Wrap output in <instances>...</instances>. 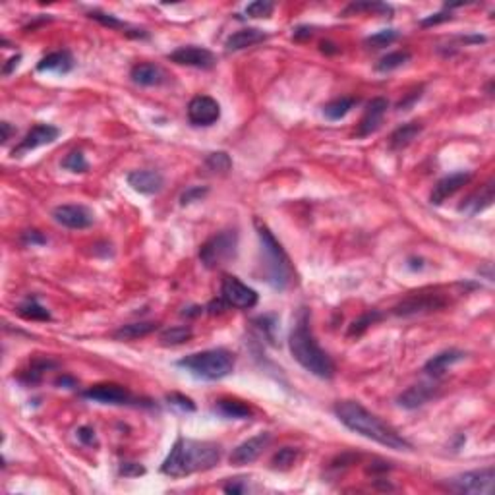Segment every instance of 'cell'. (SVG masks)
<instances>
[{
	"label": "cell",
	"mask_w": 495,
	"mask_h": 495,
	"mask_svg": "<svg viewBox=\"0 0 495 495\" xmlns=\"http://www.w3.org/2000/svg\"><path fill=\"white\" fill-rule=\"evenodd\" d=\"M191 337H194V329H191L190 325H174V327L161 331L159 340H161V345H165V347H178V345L188 343Z\"/></svg>",
	"instance_id": "29"
},
{
	"label": "cell",
	"mask_w": 495,
	"mask_h": 495,
	"mask_svg": "<svg viewBox=\"0 0 495 495\" xmlns=\"http://www.w3.org/2000/svg\"><path fill=\"white\" fill-rule=\"evenodd\" d=\"M58 136H61V130L56 126H52V124H37V126H33L31 130L27 132L16 148L12 149V157H22L27 151L49 146Z\"/></svg>",
	"instance_id": "14"
},
{
	"label": "cell",
	"mask_w": 495,
	"mask_h": 495,
	"mask_svg": "<svg viewBox=\"0 0 495 495\" xmlns=\"http://www.w3.org/2000/svg\"><path fill=\"white\" fill-rule=\"evenodd\" d=\"M166 400H168V404H173V407L184 410V412H196V404H194V400H191L190 397H184V395H180V393H171V395H166Z\"/></svg>",
	"instance_id": "42"
},
{
	"label": "cell",
	"mask_w": 495,
	"mask_h": 495,
	"mask_svg": "<svg viewBox=\"0 0 495 495\" xmlns=\"http://www.w3.org/2000/svg\"><path fill=\"white\" fill-rule=\"evenodd\" d=\"M410 61V52L409 51H395L385 54L379 58V62L375 64V70L377 72H393V70L400 68L404 66L407 62Z\"/></svg>",
	"instance_id": "32"
},
{
	"label": "cell",
	"mask_w": 495,
	"mask_h": 495,
	"mask_svg": "<svg viewBox=\"0 0 495 495\" xmlns=\"http://www.w3.org/2000/svg\"><path fill=\"white\" fill-rule=\"evenodd\" d=\"M333 412L343 426H347L350 432L362 435L366 439H372L375 443L395 451H412V443L409 439H404L391 424H387L356 400H339L335 402Z\"/></svg>",
	"instance_id": "1"
},
{
	"label": "cell",
	"mask_w": 495,
	"mask_h": 495,
	"mask_svg": "<svg viewBox=\"0 0 495 495\" xmlns=\"http://www.w3.org/2000/svg\"><path fill=\"white\" fill-rule=\"evenodd\" d=\"M221 118V104L209 95L194 97L188 104V120L191 126H213Z\"/></svg>",
	"instance_id": "11"
},
{
	"label": "cell",
	"mask_w": 495,
	"mask_h": 495,
	"mask_svg": "<svg viewBox=\"0 0 495 495\" xmlns=\"http://www.w3.org/2000/svg\"><path fill=\"white\" fill-rule=\"evenodd\" d=\"M78 439L84 445H87V447H93V445H97L95 430H93V427H89V426H81L78 430Z\"/></svg>",
	"instance_id": "44"
},
{
	"label": "cell",
	"mask_w": 495,
	"mask_h": 495,
	"mask_svg": "<svg viewBox=\"0 0 495 495\" xmlns=\"http://www.w3.org/2000/svg\"><path fill=\"white\" fill-rule=\"evenodd\" d=\"M51 368H56V362H52V360H35L33 364H31V368L27 370L26 374L22 375V379L27 383H37L41 382V377H43V374L47 372V370H51Z\"/></svg>",
	"instance_id": "36"
},
{
	"label": "cell",
	"mask_w": 495,
	"mask_h": 495,
	"mask_svg": "<svg viewBox=\"0 0 495 495\" xmlns=\"http://www.w3.org/2000/svg\"><path fill=\"white\" fill-rule=\"evenodd\" d=\"M382 317H383L382 312H377V310L366 312L364 315L358 317L356 322H352L350 329H348V337H360V335H364L366 331L370 329V325H374L375 322H379Z\"/></svg>",
	"instance_id": "35"
},
{
	"label": "cell",
	"mask_w": 495,
	"mask_h": 495,
	"mask_svg": "<svg viewBox=\"0 0 495 495\" xmlns=\"http://www.w3.org/2000/svg\"><path fill=\"white\" fill-rule=\"evenodd\" d=\"M263 41H267V33L265 31H261L258 27H244V29H238V31H235L226 39L225 47L226 51L236 52L244 51L248 47H253V45L263 43Z\"/></svg>",
	"instance_id": "23"
},
{
	"label": "cell",
	"mask_w": 495,
	"mask_h": 495,
	"mask_svg": "<svg viewBox=\"0 0 495 495\" xmlns=\"http://www.w3.org/2000/svg\"><path fill=\"white\" fill-rule=\"evenodd\" d=\"M128 184L132 188L139 194H146V196H153L159 194L165 186V178L163 174L157 173V171H132L128 174Z\"/></svg>",
	"instance_id": "19"
},
{
	"label": "cell",
	"mask_w": 495,
	"mask_h": 495,
	"mask_svg": "<svg viewBox=\"0 0 495 495\" xmlns=\"http://www.w3.org/2000/svg\"><path fill=\"white\" fill-rule=\"evenodd\" d=\"M221 298L225 300L228 308L238 310H252L258 304L260 296L252 287L244 285L242 281L235 275H225L221 281Z\"/></svg>",
	"instance_id": "8"
},
{
	"label": "cell",
	"mask_w": 495,
	"mask_h": 495,
	"mask_svg": "<svg viewBox=\"0 0 495 495\" xmlns=\"http://www.w3.org/2000/svg\"><path fill=\"white\" fill-rule=\"evenodd\" d=\"M157 329H159V323L155 322L128 323V325H120L118 329L114 331L113 337L116 340H136L141 339V337H148Z\"/></svg>",
	"instance_id": "26"
},
{
	"label": "cell",
	"mask_w": 495,
	"mask_h": 495,
	"mask_svg": "<svg viewBox=\"0 0 495 495\" xmlns=\"http://www.w3.org/2000/svg\"><path fill=\"white\" fill-rule=\"evenodd\" d=\"M226 494H244L246 492V486L244 484H228L225 486Z\"/></svg>",
	"instance_id": "52"
},
{
	"label": "cell",
	"mask_w": 495,
	"mask_h": 495,
	"mask_svg": "<svg viewBox=\"0 0 495 495\" xmlns=\"http://www.w3.org/2000/svg\"><path fill=\"white\" fill-rule=\"evenodd\" d=\"M54 383H56L58 387H64V389H74V387L78 385V383H76V379H74V377H70V375H61V377H58V379H56Z\"/></svg>",
	"instance_id": "50"
},
{
	"label": "cell",
	"mask_w": 495,
	"mask_h": 495,
	"mask_svg": "<svg viewBox=\"0 0 495 495\" xmlns=\"http://www.w3.org/2000/svg\"><path fill=\"white\" fill-rule=\"evenodd\" d=\"M207 194H209L207 186H190V188L180 196V203H182V205H190V203H196V201L203 200Z\"/></svg>",
	"instance_id": "41"
},
{
	"label": "cell",
	"mask_w": 495,
	"mask_h": 495,
	"mask_svg": "<svg viewBox=\"0 0 495 495\" xmlns=\"http://www.w3.org/2000/svg\"><path fill=\"white\" fill-rule=\"evenodd\" d=\"M0 128H2V143H6V141L10 139V136L14 134V130H12V126H10L8 122H2Z\"/></svg>",
	"instance_id": "51"
},
{
	"label": "cell",
	"mask_w": 495,
	"mask_h": 495,
	"mask_svg": "<svg viewBox=\"0 0 495 495\" xmlns=\"http://www.w3.org/2000/svg\"><path fill=\"white\" fill-rule=\"evenodd\" d=\"M464 356H466V354H464L462 350H457V348L443 350V352H439V354H435V356H432L430 360H427L426 364H424V372H426L430 377L439 379V377H441L451 366H455L457 362L464 360Z\"/></svg>",
	"instance_id": "21"
},
{
	"label": "cell",
	"mask_w": 495,
	"mask_h": 495,
	"mask_svg": "<svg viewBox=\"0 0 495 495\" xmlns=\"http://www.w3.org/2000/svg\"><path fill=\"white\" fill-rule=\"evenodd\" d=\"M89 17L99 22L101 26L111 27V29H128V24H124L122 19H118L113 14H104V12H99V10H91L89 12Z\"/></svg>",
	"instance_id": "39"
},
{
	"label": "cell",
	"mask_w": 495,
	"mask_h": 495,
	"mask_svg": "<svg viewBox=\"0 0 495 495\" xmlns=\"http://www.w3.org/2000/svg\"><path fill=\"white\" fill-rule=\"evenodd\" d=\"M449 19H453L451 12H439V14H434V16L422 19V22H420V26H424V27L437 26V24H443V22H449Z\"/></svg>",
	"instance_id": "45"
},
{
	"label": "cell",
	"mask_w": 495,
	"mask_h": 495,
	"mask_svg": "<svg viewBox=\"0 0 495 495\" xmlns=\"http://www.w3.org/2000/svg\"><path fill=\"white\" fill-rule=\"evenodd\" d=\"M273 10H275V4L269 0H256L246 6V14L248 17H269Z\"/></svg>",
	"instance_id": "40"
},
{
	"label": "cell",
	"mask_w": 495,
	"mask_h": 495,
	"mask_svg": "<svg viewBox=\"0 0 495 495\" xmlns=\"http://www.w3.org/2000/svg\"><path fill=\"white\" fill-rule=\"evenodd\" d=\"M205 168L213 174H226L233 168V161L225 151H215V153H209L205 159Z\"/></svg>",
	"instance_id": "34"
},
{
	"label": "cell",
	"mask_w": 495,
	"mask_h": 495,
	"mask_svg": "<svg viewBox=\"0 0 495 495\" xmlns=\"http://www.w3.org/2000/svg\"><path fill=\"white\" fill-rule=\"evenodd\" d=\"M322 52H329V54H335V52H339V49H337V47H335L333 43H329V41H327V43H322Z\"/></svg>",
	"instance_id": "53"
},
{
	"label": "cell",
	"mask_w": 495,
	"mask_h": 495,
	"mask_svg": "<svg viewBox=\"0 0 495 495\" xmlns=\"http://www.w3.org/2000/svg\"><path fill=\"white\" fill-rule=\"evenodd\" d=\"M17 313L26 320H31V322H47L51 320V313L49 310H45L43 306L37 302V298H27L26 302L17 306Z\"/></svg>",
	"instance_id": "31"
},
{
	"label": "cell",
	"mask_w": 495,
	"mask_h": 495,
	"mask_svg": "<svg viewBox=\"0 0 495 495\" xmlns=\"http://www.w3.org/2000/svg\"><path fill=\"white\" fill-rule=\"evenodd\" d=\"M52 219L58 225L66 226V228H74V230H81V228L93 225L91 209H87L86 205H78V203H66V205L54 207L52 209Z\"/></svg>",
	"instance_id": "13"
},
{
	"label": "cell",
	"mask_w": 495,
	"mask_h": 495,
	"mask_svg": "<svg viewBox=\"0 0 495 495\" xmlns=\"http://www.w3.org/2000/svg\"><path fill=\"white\" fill-rule=\"evenodd\" d=\"M437 393H439V385H437L434 379V382H424L418 383V385H412L407 391L400 393L397 400H399V404L402 409L414 410L424 407V404L430 402L432 399H435Z\"/></svg>",
	"instance_id": "17"
},
{
	"label": "cell",
	"mask_w": 495,
	"mask_h": 495,
	"mask_svg": "<svg viewBox=\"0 0 495 495\" xmlns=\"http://www.w3.org/2000/svg\"><path fill=\"white\" fill-rule=\"evenodd\" d=\"M84 397L87 400L93 402H101V404H111V407H124V404H132L134 402V395H132L124 385L118 383H97L91 385L84 391Z\"/></svg>",
	"instance_id": "9"
},
{
	"label": "cell",
	"mask_w": 495,
	"mask_h": 495,
	"mask_svg": "<svg viewBox=\"0 0 495 495\" xmlns=\"http://www.w3.org/2000/svg\"><path fill=\"white\" fill-rule=\"evenodd\" d=\"M168 61L180 66H191V68L200 70H211L217 64L215 54L205 49V47H196V45H188V47H178L176 51H173L168 56Z\"/></svg>",
	"instance_id": "10"
},
{
	"label": "cell",
	"mask_w": 495,
	"mask_h": 495,
	"mask_svg": "<svg viewBox=\"0 0 495 495\" xmlns=\"http://www.w3.org/2000/svg\"><path fill=\"white\" fill-rule=\"evenodd\" d=\"M298 457H300V451H298L296 447H283V449H278V451L273 455L271 466L275 470L292 469L294 462L298 461Z\"/></svg>",
	"instance_id": "33"
},
{
	"label": "cell",
	"mask_w": 495,
	"mask_h": 495,
	"mask_svg": "<svg viewBox=\"0 0 495 495\" xmlns=\"http://www.w3.org/2000/svg\"><path fill=\"white\" fill-rule=\"evenodd\" d=\"M492 203H494V180L489 178L484 186H480V190L470 194L469 198L462 201L459 211L466 215H478L487 207H492Z\"/></svg>",
	"instance_id": "20"
},
{
	"label": "cell",
	"mask_w": 495,
	"mask_h": 495,
	"mask_svg": "<svg viewBox=\"0 0 495 495\" xmlns=\"http://www.w3.org/2000/svg\"><path fill=\"white\" fill-rule=\"evenodd\" d=\"M271 441H273V435L267 434V432H265V434L253 435V437L246 439L244 443H240L238 447H235V449H233V453H230V459H228V461H230V464H235V466H244V464H250V462L256 461L261 453L269 447Z\"/></svg>",
	"instance_id": "15"
},
{
	"label": "cell",
	"mask_w": 495,
	"mask_h": 495,
	"mask_svg": "<svg viewBox=\"0 0 495 495\" xmlns=\"http://www.w3.org/2000/svg\"><path fill=\"white\" fill-rule=\"evenodd\" d=\"M470 180H472V173H469V171H459V173L447 174V176H443V178L434 186L432 196H430V201H432L434 205H441L447 198H451L453 194H457V191L461 190L462 186H466Z\"/></svg>",
	"instance_id": "18"
},
{
	"label": "cell",
	"mask_w": 495,
	"mask_h": 495,
	"mask_svg": "<svg viewBox=\"0 0 495 495\" xmlns=\"http://www.w3.org/2000/svg\"><path fill=\"white\" fill-rule=\"evenodd\" d=\"M22 238L27 246H43V244H47V238L39 230H26Z\"/></svg>",
	"instance_id": "46"
},
{
	"label": "cell",
	"mask_w": 495,
	"mask_h": 495,
	"mask_svg": "<svg viewBox=\"0 0 495 495\" xmlns=\"http://www.w3.org/2000/svg\"><path fill=\"white\" fill-rule=\"evenodd\" d=\"M238 252V233L228 228L207 238L200 248V261L207 269H219L235 260Z\"/></svg>",
	"instance_id": "6"
},
{
	"label": "cell",
	"mask_w": 495,
	"mask_h": 495,
	"mask_svg": "<svg viewBox=\"0 0 495 495\" xmlns=\"http://www.w3.org/2000/svg\"><path fill=\"white\" fill-rule=\"evenodd\" d=\"M288 348L292 358L306 372L320 379H331L335 375V362L313 337V331L310 327V312L306 308H300L296 315L294 327L288 335Z\"/></svg>",
	"instance_id": "3"
},
{
	"label": "cell",
	"mask_w": 495,
	"mask_h": 495,
	"mask_svg": "<svg viewBox=\"0 0 495 495\" xmlns=\"http://www.w3.org/2000/svg\"><path fill=\"white\" fill-rule=\"evenodd\" d=\"M221 455H223L221 445L178 437L161 464V472L171 478L191 476L196 472L215 469L221 461Z\"/></svg>",
	"instance_id": "2"
},
{
	"label": "cell",
	"mask_w": 495,
	"mask_h": 495,
	"mask_svg": "<svg viewBox=\"0 0 495 495\" xmlns=\"http://www.w3.org/2000/svg\"><path fill=\"white\" fill-rule=\"evenodd\" d=\"M387 109H389V101H387L385 97H375V99H372V101L368 103V107H366L364 114H362V118H360V124H358V138H368V136H372V134L379 130Z\"/></svg>",
	"instance_id": "16"
},
{
	"label": "cell",
	"mask_w": 495,
	"mask_h": 495,
	"mask_svg": "<svg viewBox=\"0 0 495 495\" xmlns=\"http://www.w3.org/2000/svg\"><path fill=\"white\" fill-rule=\"evenodd\" d=\"M449 492L464 495H492L495 487V469L486 466L480 470H470L459 476H453L445 482Z\"/></svg>",
	"instance_id": "7"
},
{
	"label": "cell",
	"mask_w": 495,
	"mask_h": 495,
	"mask_svg": "<svg viewBox=\"0 0 495 495\" xmlns=\"http://www.w3.org/2000/svg\"><path fill=\"white\" fill-rule=\"evenodd\" d=\"M362 12H370V14H377V16H391L393 8L385 2H352L345 8L343 16H352V14H362Z\"/></svg>",
	"instance_id": "30"
},
{
	"label": "cell",
	"mask_w": 495,
	"mask_h": 495,
	"mask_svg": "<svg viewBox=\"0 0 495 495\" xmlns=\"http://www.w3.org/2000/svg\"><path fill=\"white\" fill-rule=\"evenodd\" d=\"M445 306H447V300H445L441 294H437V292H432V294H424V292H420V294L409 296L404 302H400L399 306H395L393 312L397 313V315L407 317V315H416V313L435 312V310H441V308H445Z\"/></svg>",
	"instance_id": "12"
},
{
	"label": "cell",
	"mask_w": 495,
	"mask_h": 495,
	"mask_svg": "<svg viewBox=\"0 0 495 495\" xmlns=\"http://www.w3.org/2000/svg\"><path fill=\"white\" fill-rule=\"evenodd\" d=\"M358 103H360V99H356V97H340V99H335V101H331V103L323 107V116H325L327 120H340V118H345Z\"/></svg>",
	"instance_id": "28"
},
{
	"label": "cell",
	"mask_w": 495,
	"mask_h": 495,
	"mask_svg": "<svg viewBox=\"0 0 495 495\" xmlns=\"http://www.w3.org/2000/svg\"><path fill=\"white\" fill-rule=\"evenodd\" d=\"M19 61H22V54H16V56L8 58V61H6V64H4V68H2V74H4V76H10V74H12V72L17 68Z\"/></svg>",
	"instance_id": "47"
},
{
	"label": "cell",
	"mask_w": 495,
	"mask_h": 495,
	"mask_svg": "<svg viewBox=\"0 0 495 495\" xmlns=\"http://www.w3.org/2000/svg\"><path fill=\"white\" fill-rule=\"evenodd\" d=\"M215 410L221 416L233 418V420H248L252 416V409L246 402L236 399H219Z\"/></svg>",
	"instance_id": "27"
},
{
	"label": "cell",
	"mask_w": 495,
	"mask_h": 495,
	"mask_svg": "<svg viewBox=\"0 0 495 495\" xmlns=\"http://www.w3.org/2000/svg\"><path fill=\"white\" fill-rule=\"evenodd\" d=\"M313 35V31H312V27H308V26H300V27H296V31H294V39L296 41H304V39H310Z\"/></svg>",
	"instance_id": "48"
},
{
	"label": "cell",
	"mask_w": 495,
	"mask_h": 495,
	"mask_svg": "<svg viewBox=\"0 0 495 495\" xmlns=\"http://www.w3.org/2000/svg\"><path fill=\"white\" fill-rule=\"evenodd\" d=\"M62 166H64L66 171H70V173H87L89 163L86 161V155H84L81 151H72V153L64 157Z\"/></svg>",
	"instance_id": "38"
},
{
	"label": "cell",
	"mask_w": 495,
	"mask_h": 495,
	"mask_svg": "<svg viewBox=\"0 0 495 495\" xmlns=\"http://www.w3.org/2000/svg\"><path fill=\"white\" fill-rule=\"evenodd\" d=\"M422 128H424V126H422L420 122H407V124H402V126H399V128L391 134L389 148H391L393 151H400V149L409 148L410 143L422 134Z\"/></svg>",
	"instance_id": "25"
},
{
	"label": "cell",
	"mask_w": 495,
	"mask_h": 495,
	"mask_svg": "<svg viewBox=\"0 0 495 495\" xmlns=\"http://www.w3.org/2000/svg\"><path fill=\"white\" fill-rule=\"evenodd\" d=\"M226 308H228V304H226V302H225V300H223V298H219L217 302H211V304L207 306V312H209V313H213V315H215V313L225 312Z\"/></svg>",
	"instance_id": "49"
},
{
	"label": "cell",
	"mask_w": 495,
	"mask_h": 495,
	"mask_svg": "<svg viewBox=\"0 0 495 495\" xmlns=\"http://www.w3.org/2000/svg\"><path fill=\"white\" fill-rule=\"evenodd\" d=\"M130 78L134 84L143 87H153L161 86L166 81V72L157 64L151 62H139L134 68L130 70Z\"/></svg>",
	"instance_id": "22"
},
{
	"label": "cell",
	"mask_w": 495,
	"mask_h": 495,
	"mask_svg": "<svg viewBox=\"0 0 495 495\" xmlns=\"http://www.w3.org/2000/svg\"><path fill=\"white\" fill-rule=\"evenodd\" d=\"M74 68V56L68 51L49 52L41 61L37 62L39 72H56V74H68Z\"/></svg>",
	"instance_id": "24"
},
{
	"label": "cell",
	"mask_w": 495,
	"mask_h": 495,
	"mask_svg": "<svg viewBox=\"0 0 495 495\" xmlns=\"http://www.w3.org/2000/svg\"><path fill=\"white\" fill-rule=\"evenodd\" d=\"M176 366L198 379L219 382L235 372V354L226 348H209L180 358Z\"/></svg>",
	"instance_id": "5"
},
{
	"label": "cell",
	"mask_w": 495,
	"mask_h": 495,
	"mask_svg": "<svg viewBox=\"0 0 495 495\" xmlns=\"http://www.w3.org/2000/svg\"><path fill=\"white\" fill-rule=\"evenodd\" d=\"M256 228H258V238H260V260L265 281L273 288L285 290L287 287H290L292 277H294L292 263L267 226L256 221Z\"/></svg>",
	"instance_id": "4"
},
{
	"label": "cell",
	"mask_w": 495,
	"mask_h": 495,
	"mask_svg": "<svg viewBox=\"0 0 495 495\" xmlns=\"http://www.w3.org/2000/svg\"><path fill=\"white\" fill-rule=\"evenodd\" d=\"M118 474L124 476V478H136V476L146 474V469L139 462H122L120 466H118Z\"/></svg>",
	"instance_id": "43"
},
{
	"label": "cell",
	"mask_w": 495,
	"mask_h": 495,
	"mask_svg": "<svg viewBox=\"0 0 495 495\" xmlns=\"http://www.w3.org/2000/svg\"><path fill=\"white\" fill-rule=\"evenodd\" d=\"M399 39V31L397 29H383L377 31L375 35H370L366 39V45L374 47V49H383V47H389L391 43H395Z\"/></svg>",
	"instance_id": "37"
}]
</instances>
